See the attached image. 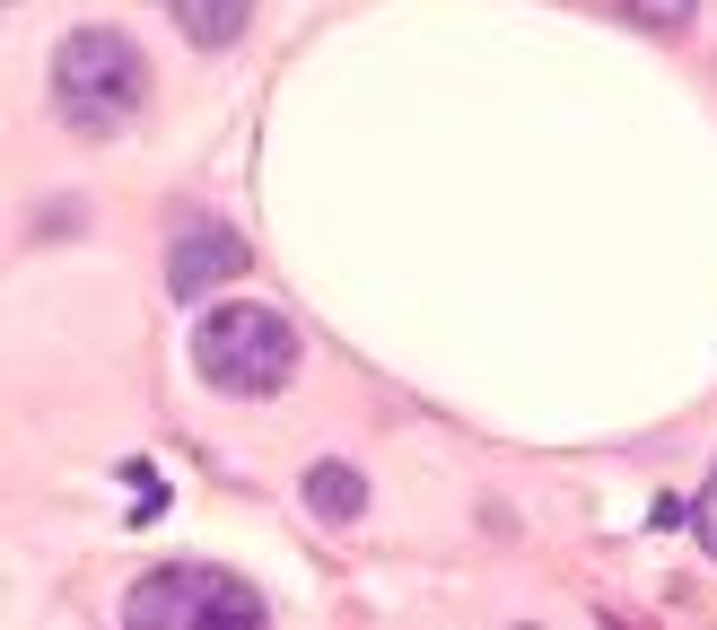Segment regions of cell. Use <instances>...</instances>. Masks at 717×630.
I'll return each mask as SVG.
<instances>
[{
  "mask_svg": "<svg viewBox=\"0 0 717 630\" xmlns=\"http://www.w3.org/2000/svg\"><path fill=\"white\" fill-rule=\"evenodd\" d=\"M122 622L131 630H220V622L254 630L263 622V596H254L245 578H228V569L167 560V569H149V578L122 596Z\"/></svg>",
  "mask_w": 717,
  "mask_h": 630,
  "instance_id": "obj_3",
  "label": "cell"
},
{
  "mask_svg": "<svg viewBox=\"0 0 717 630\" xmlns=\"http://www.w3.org/2000/svg\"><path fill=\"white\" fill-rule=\"evenodd\" d=\"M53 106H62V124H79V131L131 124V106H149V62H140V44L115 35V26L62 35V53H53Z\"/></svg>",
  "mask_w": 717,
  "mask_h": 630,
  "instance_id": "obj_1",
  "label": "cell"
},
{
  "mask_svg": "<svg viewBox=\"0 0 717 630\" xmlns=\"http://www.w3.org/2000/svg\"><path fill=\"white\" fill-rule=\"evenodd\" d=\"M245 263H254V254H245L237 228H193L184 246L167 254V289H175V298H211L220 280H237Z\"/></svg>",
  "mask_w": 717,
  "mask_h": 630,
  "instance_id": "obj_4",
  "label": "cell"
},
{
  "mask_svg": "<svg viewBox=\"0 0 717 630\" xmlns=\"http://www.w3.org/2000/svg\"><path fill=\"white\" fill-rule=\"evenodd\" d=\"M193 360H202V377L220 394H280L289 369H298V333H289L280 307H254V298L228 307L220 298L202 316V333H193Z\"/></svg>",
  "mask_w": 717,
  "mask_h": 630,
  "instance_id": "obj_2",
  "label": "cell"
},
{
  "mask_svg": "<svg viewBox=\"0 0 717 630\" xmlns=\"http://www.w3.org/2000/svg\"><path fill=\"white\" fill-rule=\"evenodd\" d=\"M692 9H700V0H630V18H639V26H656V35L692 26Z\"/></svg>",
  "mask_w": 717,
  "mask_h": 630,
  "instance_id": "obj_6",
  "label": "cell"
},
{
  "mask_svg": "<svg viewBox=\"0 0 717 630\" xmlns=\"http://www.w3.org/2000/svg\"><path fill=\"white\" fill-rule=\"evenodd\" d=\"M307 508H315L324 525H351V516H367V482H358L351 465H315V473H307Z\"/></svg>",
  "mask_w": 717,
  "mask_h": 630,
  "instance_id": "obj_5",
  "label": "cell"
},
{
  "mask_svg": "<svg viewBox=\"0 0 717 630\" xmlns=\"http://www.w3.org/2000/svg\"><path fill=\"white\" fill-rule=\"evenodd\" d=\"M700 543L717 552V465H709V482H700Z\"/></svg>",
  "mask_w": 717,
  "mask_h": 630,
  "instance_id": "obj_7",
  "label": "cell"
}]
</instances>
